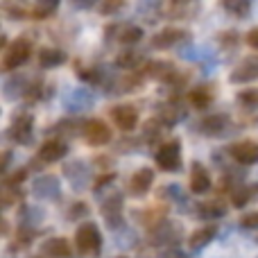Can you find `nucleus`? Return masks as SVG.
<instances>
[{
  "label": "nucleus",
  "mask_w": 258,
  "mask_h": 258,
  "mask_svg": "<svg viewBox=\"0 0 258 258\" xmlns=\"http://www.w3.org/2000/svg\"><path fill=\"white\" fill-rule=\"evenodd\" d=\"M75 247L84 256H98L102 249V236L93 222H84L75 231Z\"/></svg>",
  "instance_id": "f257e3e1"
},
{
  "label": "nucleus",
  "mask_w": 258,
  "mask_h": 258,
  "mask_svg": "<svg viewBox=\"0 0 258 258\" xmlns=\"http://www.w3.org/2000/svg\"><path fill=\"white\" fill-rule=\"evenodd\" d=\"M156 165L163 172H177L181 165V143L179 141H168L159 147L156 152Z\"/></svg>",
  "instance_id": "f03ea898"
},
{
  "label": "nucleus",
  "mask_w": 258,
  "mask_h": 258,
  "mask_svg": "<svg viewBox=\"0 0 258 258\" xmlns=\"http://www.w3.org/2000/svg\"><path fill=\"white\" fill-rule=\"evenodd\" d=\"M30 52H32V45H30V41H27V39L14 41V43L5 50L3 71H14V68H18L21 63H25L27 57H30Z\"/></svg>",
  "instance_id": "7ed1b4c3"
},
{
  "label": "nucleus",
  "mask_w": 258,
  "mask_h": 258,
  "mask_svg": "<svg viewBox=\"0 0 258 258\" xmlns=\"http://www.w3.org/2000/svg\"><path fill=\"white\" fill-rule=\"evenodd\" d=\"M152 183H154V170L150 168H138L136 172L132 174V179H129L127 183V192L132 197H143L147 190L152 188Z\"/></svg>",
  "instance_id": "20e7f679"
},
{
  "label": "nucleus",
  "mask_w": 258,
  "mask_h": 258,
  "mask_svg": "<svg viewBox=\"0 0 258 258\" xmlns=\"http://www.w3.org/2000/svg\"><path fill=\"white\" fill-rule=\"evenodd\" d=\"M111 120L116 122V127L120 132H132L138 125V111L132 104H118L111 109Z\"/></svg>",
  "instance_id": "39448f33"
},
{
  "label": "nucleus",
  "mask_w": 258,
  "mask_h": 258,
  "mask_svg": "<svg viewBox=\"0 0 258 258\" xmlns=\"http://www.w3.org/2000/svg\"><path fill=\"white\" fill-rule=\"evenodd\" d=\"M84 136L89 145H107L111 141V129L104 125L102 120H91L84 127Z\"/></svg>",
  "instance_id": "423d86ee"
},
{
  "label": "nucleus",
  "mask_w": 258,
  "mask_h": 258,
  "mask_svg": "<svg viewBox=\"0 0 258 258\" xmlns=\"http://www.w3.org/2000/svg\"><path fill=\"white\" fill-rule=\"evenodd\" d=\"M231 156L240 165H254L258 163V143L254 141H242L231 147Z\"/></svg>",
  "instance_id": "0eeeda50"
},
{
  "label": "nucleus",
  "mask_w": 258,
  "mask_h": 258,
  "mask_svg": "<svg viewBox=\"0 0 258 258\" xmlns=\"http://www.w3.org/2000/svg\"><path fill=\"white\" fill-rule=\"evenodd\" d=\"M258 77V57H247L240 61V66L231 73V82L233 84H245Z\"/></svg>",
  "instance_id": "6e6552de"
},
{
  "label": "nucleus",
  "mask_w": 258,
  "mask_h": 258,
  "mask_svg": "<svg viewBox=\"0 0 258 258\" xmlns=\"http://www.w3.org/2000/svg\"><path fill=\"white\" fill-rule=\"evenodd\" d=\"M68 152L66 143L63 141H57V138H52V141H45L43 145H41L39 150V159L41 161H48V163H54V161L63 159Z\"/></svg>",
  "instance_id": "1a4fd4ad"
},
{
  "label": "nucleus",
  "mask_w": 258,
  "mask_h": 258,
  "mask_svg": "<svg viewBox=\"0 0 258 258\" xmlns=\"http://www.w3.org/2000/svg\"><path fill=\"white\" fill-rule=\"evenodd\" d=\"M211 190V174L204 165L195 163L192 165V174H190V192L202 195V192Z\"/></svg>",
  "instance_id": "9d476101"
},
{
  "label": "nucleus",
  "mask_w": 258,
  "mask_h": 258,
  "mask_svg": "<svg viewBox=\"0 0 258 258\" xmlns=\"http://www.w3.org/2000/svg\"><path fill=\"white\" fill-rule=\"evenodd\" d=\"M41 254L48 258H68L71 256V245L66 238H50L48 242L41 245Z\"/></svg>",
  "instance_id": "9b49d317"
},
{
  "label": "nucleus",
  "mask_w": 258,
  "mask_h": 258,
  "mask_svg": "<svg viewBox=\"0 0 258 258\" xmlns=\"http://www.w3.org/2000/svg\"><path fill=\"white\" fill-rule=\"evenodd\" d=\"M9 132H12V138H16L18 143H27L30 141V134H32V118L27 116V113L18 116Z\"/></svg>",
  "instance_id": "f8f14e48"
},
{
  "label": "nucleus",
  "mask_w": 258,
  "mask_h": 258,
  "mask_svg": "<svg viewBox=\"0 0 258 258\" xmlns=\"http://www.w3.org/2000/svg\"><path fill=\"white\" fill-rule=\"evenodd\" d=\"M215 236H218V224H206V227H200V229H197V231L190 236V247H192V249L206 247Z\"/></svg>",
  "instance_id": "ddd939ff"
},
{
  "label": "nucleus",
  "mask_w": 258,
  "mask_h": 258,
  "mask_svg": "<svg viewBox=\"0 0 258 258\" xmlns=\"http://www.w3.org/2000/svg\"><path fill=\"white\" fill-rule=\"evenodd\" d=\"M256 197H258V183H249V186L236 188V192H233V204L236 206H247L249 202H254Z\"/></svg>",
  "instance_id": "4468645a"
},
{
  "label": "nucleus",
  "mask_w": 258,
  "mask_h": 258,
  "mask_svg": "<svg viewBox=\"0 0 258 258\" xmlns=\"http://www.w3.org/2000/svg\"><path fill=\"white\" fill-rule=\"evenodd\" d=\"M66 61V54L61 50H52V48H43L39 52V63L43 68H52V66H59V63Z\"/></svg>",
  "instance_id": "2eb2a0df"
},
{
  "label": "nucleus",
  "mask_w": 258,
  "mask_h": 258,
  "mask_svg": "<svg viewBox=\"0 0 258 258\" xmlns=\"http://www.w3.org/2000/svg\"><path fill=\"white\" fill-rule=\"evenodd\" d=\"M227 116H222V113H218V116H209L202 120V129H204L209 136H218L220 132H222L224 127H227Z\"/></svg>",
  "instance_id": "dca6fc26"
},
{
  "label": "nucleus",
  "mask_w": 258,
  "mask_h": 258,
  "mask_svg": "<svg viewBox=\"0 0 258 258\" xmlns=\"http://www.w3.org/2000/svg\"><path fill=\"white\" fill-rule=\"evenodd\" d=\"M181 34L183 32H179V30H163L152 39V43H154V48H168V45L177 43V41L181 39Z\"/></svg>",
  "instance_id": "f3484780"
},
{
  "label": "nucleus",
  "mask_w": 258,
  "mask_h": 258,
  "mask_svg": "<svg viewBox=\"0 0 258 258\" xmlns=\"http://www.w3.org/2000/svg\"><path fill=\"white\" fill-rule=\"evenodd\" d=\"M200 215L202 218H211L218 220L227 215V206H222L220 202H206V204H200Z\"/></svg>",
  "instance_id": "a211bd4d"
},
{
  "label": "nucleus",
  "mask_w": 258,
  "mask_h": 258,
  "mask_svg": "<svg viewBox=\"0 0 258 258\" xmlns=\"http://www.w3.org/2000/svg\"><path fill=\"white\" fill-rule=\"evenodd\" d=\"M190 102H192V107H197V109H206L213 102V95H211L209 89H195L190 93Z\"/></svg>",
  "instance_id": "6ab92c4d"
},
{
  "label": "nucleus",
  "mask_w": 258,
  "mask_h": 258,
  "mask_svg": "<svg viewBox=\"0 0 258 258\" xmlns=\"http://www.w3.org/2000/svg\"><path fill=\"white\" fill-rule=\"evenodd\" d=\"M224 7L240 18H245L249 14V3L247 0H224Z\"/></svg>",
  "instance_id": "aec40b11"
},
{
  "label": "nucleus",
  "mask_w": 258,
  "mask_h": 258,
  "mask_svg": "<svg viewBox=\"0 0 258 258\" xmlns=\"http://www.w3.org/2000/svg\"><path fill=\"white\" fill-rule=\"evenodd\" d=\"M57 5H59V0H41L39 9H34V18H45Z\"/></svg>",
  "instance_id": "412c9836"
},
{
  "label": "nucleus",
  "mask_w": 258,
  "mask_h": 258,
  "mask_svg": "<svg viewBox=\"0 0 258 258\" xmlns=\"http://www.w3.org/2000/svg\"><path fill=\"white\" fill-rule=\"evenodd\" d=\"M141 36H143V32L138 27H127L120 39H122V43H136V41H141Z\"/></svg>",
  "instance_id": "4be33fe9"
},
{
  "label": "nucleus",
  "mask_w": 258,
  "mask_h": 258,
  "mask_svg": "<svg viewBox=\"0 0 258 258\" xmlns=\"http://www.w3.org/2000/svg\"><path fill=\"white\" fill-rule=\"evenodd\" d=\"M238 98H240V102L245 104V107H258V91H245V93H240Z\"/></svg>",
  "instance_id": "5701e85b"
},
{
  "label": "nucleus",
  "mask_w": 258,
  "mask_h": 258,
  "mask_svg": "<svg viewBox=\"0 0 258 258\" xmlns=\"http://www.w3.org/2000/svg\"><path fill=\"white\" fill-rule=\"evenodd\" d=\"M23 179H25V170H18V172H14L12 177H5V186H7V188H14V186H18Z\"/></svg>",
  "instance_id": "b1692460"
},
{
  "label": "nucleus",
  "mask_w": 258,
  "mask_h": 258,
  "mask_svg": "<svg viewBox=\"0 0 258 258\" xmlns=\"http://www.w3.org/2000/svg\"><path fill=\"white\" fill-rule=\"evenodd\" d=\"M240 224H242L245 229H256V227H258V213L242 215V218H240Z\"/></svg>",
  "instance_id": "393cba45"
},
{
  "label": "nucleus",
  "mask_w": 258,
  "mask_h": 258,
  "mask_svg": "<svg viewBox=\"0 0 258 258\" xmlns=\"http://www.w3.org/2000/svg\"><path fill=\"white\" fill-rule=\"evenodd\" d=\"M247 43H249L251 48L258 50V27H256V30H251L249 34H247Z\"/></svg>",
  "instance_id": "a878e982"
},
{
  "label": "nucleus",
  "mask_w": 258,
  "mask_h": 258,
  "mask_svg": "<svg viewBox=\"0 0 258 258\" xmlns=\"http://www.w3.org/2000/svg\"><path fill=\"white\" fill-rule=\"evenodd\" d=\"M120 5H122V0H107L104 3V12H116Z\"/></svg>",
  "instance_id": "bb28decb"
},
{
  "label": "nucleus",
  "mask_w": 258,
  "mask_h": 258,
  "mask_svg": "<svg viewBox=\"0 0 258 258\" xmlns=\"http://www.w3.org/2000/svg\"><path fill=\"white\" fill-rule=\"evenodd\" d=\"M73 3H75L77 7H91V5H95L98 0H73Z\"/></svg>",
  "instance_id": "cd10ccee"
},
{
  "label": "nucleus",
  "mask_w": 258,
  "mask_h": 258,
  "mask_svg": "<svg viewBox=\"0 0 258 258\" xmlns=\"http://www.w3.org/2000/svg\"><path fill=\"white\" fill-rule=\"evenodd\" d=\"M165 258H186V256H183V254H179V251H172V254H168Z\"/></svg>",
  "instance_id": "c85d7f7f"
},
{
  "label": "nucleus",
  "mask_w": 258,
  "mask_h": 258,
  "mask_svg": "<svg viewBox=\"0 0 258 258\" xmlns=\"http://www.w3.org/2000/svg\"><path fill=\"white\" fill-rule=\"evenodd\" d=\"M120 258H122V256H120Z\"/></svg>",
  "instance_id": "c756f323"
}]
</instances>
